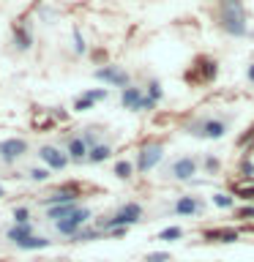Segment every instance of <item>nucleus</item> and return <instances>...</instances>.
Segmentation results:
<instances>
[{"label":"nucleus","instance_id":"nucleus-13","mask_svg":"<svg viewBox=\"0 0 254 262\" xmlns=\"http://www.w3.org/2000/svg\"><path fill=\"white\" fill-rule=\"evenodd\" d=\"M66 153H69V159L82 161V159H88V156H90V145L85 142V137H74V139H69Z\"/></svg>","mask_w":254,"mask_h":262},{"label":"nucleus","instance_id":"nucleus-21","mask_svg":"<svg viewBox=\"0 0 254 262\" xmlns=\"http://www.w3.org/2000/svg\"><path fill=\"white\" fill-rule=\"evenodd\" d=\"M186 232H183V229H180V227H167V229H161V232H159V241H180V237H183Z\"/></svg>","mask_w":254,"mask_h":262},{"label":"nucleus","instance_id":"nucleus-15","mask_svg":"<svg viewBox=\"0 0 254 262\" xmlns=\"http://www.w3.org/2000/svg\"><path fill=\"white\" fill-rule=\"evenodd\" d=\"M77 208H79L77 202H69V205H55V208H49V210H47V219H52L55 224H57V221L69 219V216H71V213L77 210Z\"/></svg>","mask_w":254,"mask_h":262},{"label":"nucleus","instance_id":"nucleus-34","mask_svg":"<svg viewBox=\"0 0 254 262\" xmlns=\"http://www.w3.org/2000/svg\"><path fill=\"white\" fill-rule=\"evenodd\" d=\"M246 77H249V82H254V63L249 66V71H246Z\"/></svg>","mask_w":254,"mask_h":262},{"label":"nucleus","instance_id":"nucleus-35","mask_svg":"<svg viewBox=\"0 0 254 262\" xmlns=\"http://www.w3.org/2000/svg\"><path fill=\"white\" fill-rule=\"evenodd\" d=\"M0 196H3V186H0Z\"/></svg>","mask_w":254,"mask_h":262},{"label":"nucleus","instance_id":"nucleus-4","mask_svg":"<svg viewBox=\"0 0 254 262\" xmlns=\"http://www.w3.org/2000/svg\"><path fill=\"white\" fill-rule=\"evenodd\" d=\"M88 219H90V210H88V208H77L69 219L57 221L55 229H57L60 235H71V237H74V235H79V232H82V227L88 224Z\"/></svg>","mask_w":254,"mask_h":262},{"label":"nucleus","instance_id":"nucleus-33","mask_svg":"<svg viewBox=\"0 0 254 262\" xmlns=\"http://www.w3.org/2000/svg\"><path fill=\"white\" fill-rule=\"evenodd\" d=\"M74 41H77V44H74V49H77V52H85V41H82L79 30H74Z\"/></svg>","mask_w":254,"mask_h":262},{"label":"nucleus","instance_id":"nucleus-30","mask_svg":"<svg viewBox=\"0 0 254 262\" xmlns=\"http://www.w3.org/2000/svg\"><path fill=\"white\" fill-rule=\"evenodd\" d=\"M241 172H243V178H254V164L249 159H243L241 161Z\"/></svg>","mask_w":254,"mask_h":262},{"label":"nucleus","instance_id":"nucleus-18","mask_svg":"<svg viewBox=\"0 0 254 262\" xmlns=\"http://www.w3.org/2000/svg\"><path fill=\"white\" fill-rule=\"evenodd\" d=\"M112 156V147L110 145H96V147H90V156H88V161H93V164H101L107 161Z\"/></svg>","mask_w":254,"mask_h":262},{"label":"nucleus","instance_id":"nucleus-11","mask_svg":"<svg viewBox=\"0 0 254 262\" xmlns=\"http://www.w3.org/2000/svg\"><path fill=\"white\" fill-rule=\"evenodd\" d=\"M142 101H145V93H142V88H137V85H129L126 90L120 93V104L126 106V110H142Z\"/></svg>","mask_w":254,"mask_h":262},{"label":"nucleus","instance_id":"nucleus-1","mask_svg":"<svg viewBox=\"0 0 254 262\" xmlns=\"http://www.w3.org/2000/svg\"><path fill=\"white\" fill-rule=\"evenodd\" d=\"M221 28L229 36L241 38L249 33V25H246V11L241 0H221Z\"/></svg>","mask_w":254,"mask_h":262},{"label":"nucleus","instance_id":"nucleus-12","mask_svg":"<svg viewBox=\"0 0 254 262\" xmlns=\"http://www.w3.org/2000/svg\"><path fill=\"white\" fill-rule=\"evenodd\" d=\"M238 237H241L238 229H205L202 232V241L208 243H235Z\"/></svg>","mask_w":254,"mask_h":262},{"label":"nucleus","instance_id":"nucleus-16","mask_svg":"<svg viewBox=\"0 0 254 262\" xmlns=\"http://www.w3.org/2000/svg\"><path fill=\"white\" fill-rule=\"evenodd\" d=\"M28 237H33V227L30 224H14L11 229H8V241L19 246L22 241H28Z\"/></svg>","mask_w":254,"mask_h":262},{"label":"nucleus","instance_id":"nucleus-29","mask_svg":"<svg viewBox=\"0 0 254 262\" xmlns=\"http://www.w3.org/2000/svg\"><path fill=\"white\" fill-rule=\"evenodd\" d=\"M14 221L16 224H28V208H16L14 210Z\"/></svg>","mask_w":254,"mask_h":262},{"label":"nucleus","instance_id":"nucleus-19","mask_svg":"<svg viewBox=\"0 0 254 262\" xmlns=\"http://www.w3.org/2000/svg\"><path fill=\"white\" fill-rule=\"evenodd\" d=\"M213 205H216V208L229 210V208L235 205V196H232V194H227V191H216V194H213Z\"/></svg>","mask_w":254,"mask_h":262},{"label":"nucleus","instance_id":"nucleus-17","mask_svg":"<svg viewBox=\"0 0 254 262\" xmlns=\"http://www.w3.org/2000/svg\"><path fill=\"white\" fill-rule=\"evenodd\" d=\"M69 202H77V194H74L71 188H63V191H57L47 200L49 208H55V205H69Z\"/></svg>","mask_w":254,"mask_h":262},{"label":"nucleus","instance_id":"nucleus-8","mask_svg":"<svg viewBox=\"0 0 254 262\" xmlns=\"http://www.w3.org/2000/svg\"><path fill=\"white\" fill-rule=\"evenodd\" d=\"M25 150H28V142H25V139H3V142H0V159L3 161H16L19 159V156H25Z\"/></svg>","mask_w":254,"mask_h":262},{"label":"nucleus","instance_id":"nucleus-31","mask_svg":"<svg viewBox=\"0 0 254 262\" xmlns=\"http://www.w3.org/2000/svg\"><path fill=\"white\" fill-rule=\"evenodd\" d=\"M16 38H19V47H22V49L30 47V36H28L25 30H16Z\"/></svg>","mask_w":254,"mask_h":262},{"label":"nucleus","instance_id":"nucleus-22","mask_svg":"<svg viewBox=\"0 0 254 262\" xmlns=\"http://www.w3.org/2000/svg\"><path fill=\"white\" fill-rule=\"evenodd\" d=\"M47 246H49V241H47V237H36V235H33V237H28V241H22L19 243V249H47Z\"/></svg>","mask_w":254,"mask_h":262},{"label":"nucleus","instance_id":"nucleus-3","mask_svg":"<svg viewBox=\"0 0 254 262\" xmlns=\"http://www.w3.org/2000/svg\"><path fill=\"white\" fill-rule=\"evenodd\" d=\"M186 131L194 137H202V139H224L229 126H227V120H221V118H202V120L192 123Z\"/></svg>","mask_w":254,"mask_h":262},{"label":"nucleus","instance_id":"nucleus-10","mask_svg":"<svg viewBox=\"0 0 254 262\" xmlns=\"http://www.w3.org/2000/svg\"><path fill=\"white\" fill-rule=\"evenodd\" d=\"M172 210H175L178 216H197V213L205 210V205L197 200V196H180V200L172 205Z\"/></svg>","mask_w":254,"mask_h":262},{"label":"nucleus","instance_id":"nucleus-25","mask_svg":"<svg viewBox=\"0 0 254 262\" xmlns=\"http://www.w3.org/2000/svg\"><path fill=\"white\" fill-rule=\"evenodd\" d=\"M202 167L208 169V172H219V159H216V156H205V159H202Z\"/></svg>","mask_w":254,"mask_h":262},{"label":"nucleus","instance_id":"nucleus-2","mask_svg":"<svg viewBox=\"0 0 254 262\" xmlns=\"http://www.w3.org/2000/svg\"><path fill=\"white\" fill-rule=\"evenodd\" d=\"M137 221H142V205H137V202H126L123 208L115 213V216L110 219H104L101 224H98V229H126L131 224H137Z\"/></svg>","mask_w":254,"mask_h":262},{"label":"nucleus","instance_id":"nucleus-32","mask_svg":"<svg viewBox=\"0 0 254 262\" xmlns=\"http://www.w3.org/2000/svg\"><path fill=\"white\" fill-rule=\"evenodd\" d=\"M238 219H254V208H251V205L241 208V210H238Z\"/></svg>","mask_w":254,"mask_h":262},{"label":"nucleus","instance_id":"nucleus-5","mask_svg":"<svg viewBox=\"0 0 254 262\" xmlns=\"http://www.w3.org/2000/svg\"><path fill=\"white\" fill-rule=\"evenodd\" d=\"M200 169V161L194 156H178L175 161L170 164V178L172 180H192Z\"/></svg>","mask_w":254,"mask_h":262},{"label":"nucleus","instance_id":"nucleus-27","mask_svg":"<svg viewBox=\"0 0 254 262\" xmlns=\"http://www.w3.org/2000/svg\"><path fill=\"white\" fill-rule=\"evenodd\" d=\"M85 96H88V98H93V101H104V98L110 96V90H104V88H101V90H88Z\"/></svg>","mask_w":254,"mask_h":262},{"label":"nucleus","instance_id":"nucleus-9","mask_svg":"<svg viewBox=\"0 0 254 262\" xmlns=\"http://www.w3.org/2000/svg\"><path fill=\"white\" fill-rule=\"evenodd\" d=\"M38 156H41V161H44L49 169H66V164H69V153H60L52 145H44L38 150Z\"/></svg>","mask_w":254,"mask_h":262},{"label":"nucleus","instance_id":"nucleus-6","mask_svg":"<svg viewBox=\"0 0 254 262\" xmlns=\"http://www.w3.org/2000/svg\"><path fill=\"white\" fill-rule=\"evenodd\" d=\"M161 159H164V147L159 142H147L142 150L137 153V172H151Z\"/></svg>","mask_w":254,"mask_h":262},{"label":"nucleus","instance_id":"nucleus-26","mask_svg":"<svg viewBox=\"0 0 254 262\" xmlns=\"http://www.w3.org/2000/svg\"><path fill=\"white\" fill-rule=\"evenodd\" d=\"M145 262H170V254L167 251H153L145 257Z\"/></svg>","mask_w":254,"mask_h":262},{"label":"nucleus","instance_id":"nucleus-14","mask_svg":"<svg viewBox=\"0 0 254 262\" xmlns=\"http://www.w3.org/2000/svg\"><path fill=\"white\" fill-rule=\"evenodd\" d=\"M232 194L241 200H254V178H241L238 183H232Z\"/></svg>","mask_w":254,"mask_h":262},{"label":"nucleus","instance_id":"nucleus-28","mask_svg":"<svg viewBox=\"0 0 254 262\" xmlns=\"http://www.w3.org/2000/svg\"><path fill=\"white\" fill-rule=\"evenodd\" d=\"M28 175H30L33 180H47V178H49V169H38V167H33V169L28 172Z\"/></svg>","mask_w":254,"mask_h":262},{"label":"nucleus","instance_id":"nucleus-23","mask_svg":"<svg viewBox=\"0 0 254 262\" xmlns=\"http://www.w3.org/2000/svg\"><path fill=\"white\" fill-rule=\"evenodd\" d=\"M147 98H153V101H161V98H164V90H161V82L159 79L147 82Z\"/></svg>","mask_w":254,"mask_h":262},{"label":"nucleus","instance_id":"nucleus-24","mask_svg":"<svg viewBox=\"0 0 254 262\" xmlns=\"http://www.w3.org/2000/svg\"><path fill=\"white\" fill-rule=\"evenodd\" d=\"M93 98H88V96H82V98H77V101H74V110L77 112H85V110H93Z\"/></svg>","mask_w":254,"mask_h":262},{"label":"nucleus","instance_id":"nucleus-7","mask_svg":"<svg viewBox=\"0 0 254 262\" xmlns=\"http://www.w3.org/2000/svg\"><path fill=\"white\" fill-rule=\"evenodd\" d=\"M96 79H104V82H110V85H115V88H123V90L131 85L129 71H123L120 66H104V69H98Z\"/></svg>","mask_w":254,"mask_h":262},{"label":"nucleus","instance_id":"nucleus-20","mask_svg":"<svg viewBox=\"0 0 254 262\" xmlns=\"http://www.w3.org/2000/svg\"><path fill=\"white\" fill-rule=\"evenodd\" d=\"M115 175H118L120 180H129L131 175H134V164L131 161H118L115 164Z\"/></svg>","mask_w":254,"mask_h":262}]
</instances>
